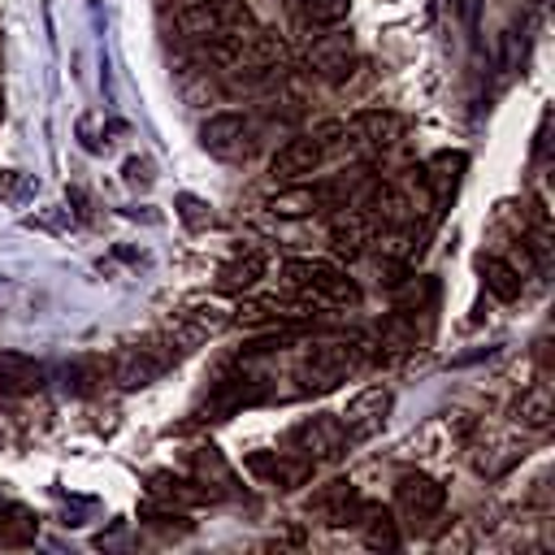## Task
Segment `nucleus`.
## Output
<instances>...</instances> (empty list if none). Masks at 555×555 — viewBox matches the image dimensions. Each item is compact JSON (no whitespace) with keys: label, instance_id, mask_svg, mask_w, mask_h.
Returning a JSON list of instances; mask_svg holds the SVG:
<instances>
[{"label":"nucleus","instance_id":"obj_27","mask_svg":"<svg viewBox=\"0 0 555 555\" xmlns=\"http://www.w3.org/2000/svg\"><path fill=\"white\" fill-rule=\"evenodd\" d=\"M347 13H351V0H304V17L312 26H338L347 22Z\"/></svg>","mask_w":555,"mask_h":555},{"label":"nucleus","instance_id":"obj_24","mask_svg":"<svg viewBox=\"0 0 555 555\" xmlns=\"http://www.w3.org/2000/svg\"><path fill=\"white\" fill-rule=\"evenodd\" d=\"M369 238H373V221H369L360 208L343 212V217L330 225V243H334V251H338V256H356Z\"/></svg>","mask_w":555,"mask_h":555},{"label":"nucleus","instance_id":"obj_28","mask_svg":"<svg viewBox=\"0 0 555 555\" xmlns=\"http://www.w3.org/2000/svg\"><path fill=\"white\" fill-rule=\"evenodd\" d=\"M178 212H182V221H186V225H195V230L212 221L208 204H204V199H195V195H182V199H178Z\"/></svg>","mask_w":555,"mask_h":555},{"label":"nucleus","instance_id":"obj_8","mask_svg":"<svg viewBox=\"0 0 555 555\" xmlns=\"http://www.w3.org/2000/svg\"><path fill=\"white\" fill-rule=\"evenodd\" d=\"M308 512H312L317 520L343 529V525H360V516H364V499H360V490H356L347 477H334V481H325L321 490H312Z\"/></svg>","mask_w":555,"mask_h":555},{"label":"nucleus","instance_id":"obj_20","mask_svg":"<svg viewBox=\"0 0 555 555\" xmlns=\"http://www.w3.org/2000/svg\"><path fill=\"white\" fill-rule=\"evenodd\" d=\"M39 538V516L26 503H4L0 507V551L30 546Z\"/></svg>","mask_w":555,"mask_h":555},{"label":"nucleus","instance_id":"obj_19","mask_svg":"<svg viewBox=\"0 0 555 555\" xmlns=\"http://www.w3.org/2000/svg\"><path fill=\"white\" fill-rule=\"evenodd\" d=\"M351 52H356L351 35L330 30V35H317V39L308 43V65H312L317 74H338V69H347Z\"/></svg>","mask_w":555,"mask_h":555},{"label":"nucleus","instance_id":"obj_12","mask_svg":"<svg viewBox=\"0 0 555 555\" xmlns=\"http://www.w3.org/2000/svg\"><path fill=\"white\" fill-rule=\"evenodd\" d=\"M321 160H325L321 139H317V134H299V139H291V143H282V147L273 152L269 173H273L278 182H299L304 173H317Z\"/></svg>","mask_w":555,"mask_h":555},{"label":"nucleus","instance_id":"obj_10","mask_svg":"<svg viewBox=\"0 0 555 555\" xmlns=\"http://www.w3.org/2000/svg\"><path fill=\"white\" fill-rule=\"evenodd\" d=\"M312 460L295 455V451H251L247 455V473L260 477L264 486H278V490H295L312 477Z\"/></svg>","mask_w":555,"mask_h":555},{"label":"nucleus","instance_id":"obj_13","mask_svg":"<svg viewBox=\"0 0 555 555\" xmlns=\"http://www.w3.org/2000/svg\"><path fill=\"white\" fill-rule=\"evenodd\" d=\"M464 165H468V156H464V152H438V156H429V160H425V169H421V186L429 191L434 212H442V208H447V199L455 195Z\"/></svg>","mask_w":555,"mask_h":555},{"label":"nucleus","instance_id":"obj_22","mask_svg":"<svg viewBox=\"0 0 555 555\" xmlns=\"http://www.w3.org/2000/svg\"><path fill=\"white\" fill-rule=\"evenodd\" d=\"M264 269H269L264 251H243V256H234V260H225L217 269V286L221 291H251L264 278Z\"/></svg>","mask_w":555,"mask_h":555},{"label":"nucleus","instance_id":"obj_9","mask_svg":"<svg viewBox=\"0 0 555 555\" xmlns=\"http://www.w3.org/2000/svg\"><path fill=\"white\" fill-rule=\"evenodd\" d=\"M386 412H390V390H386V386H364V390L338 412V421H343V429H347V442L373 438V434L386 425Z\"/></svg>","mask_w":555,"mask_h":555},{"label":"nucleus","instance_id":"obj_7","mask_svg":"<svg viewBox=\"0 0 555 555\" xmlns=\"http://www.w3.org/2000/svg\"><path fill=\"white\" fill-rule=\"evenodd\" d=\"M286 447H291L295 455L312 460V464H325V460H338V455L347 451V429H343V421H338V416L321 412V416L299 421V425L291 429Z\"/></svg>","mask_w":555,"mask_h":555},{"label":"nucleus","instance_id":"obj_14","mask_svg":"<svg viewBox=\"0 0 555 555\" xmlns=\"http://www.w3.org/2000/svg\"><path fill=\"white\" fill-rule=\"evenodd\" d=\"M147 494H152L156 503H165V507H204V503L217 499L204 481L178 477V473H152V477H147Z\"/></svg>","mask_w":555,"mask_h":555},{"label":"nucleus","instance_id":"obj_18","mask_svg":"<svg viewBox=\"0 0 555 555\" xmlns=\"http://www.w3.org/2000/svg\"><path fill=\"white\" fill-rule=\"evenodd\" d=\"M347 130H356V134H360L364 143H373V147H390V143H399V139H403L408 121H403L399 113H386V108H369V113H356Z\"/></svg>","mask_w":555,"mask_h":555},{"label":"nucleus","instance_id":"obj_16","mask_svg":"<svg viewBox=\"0 0 555 555\" xmlns=\"http://www.w3.org/2000/svg\"><path fill=\"white\" fill-rule=\"evenodd\" d=\"M334 199H338V186H308V182H295V186L269 195V212H278V217H308V212H317V208H325V204H334Z\"/></svg>","mask_w":555,"mask_h":555},{"label":"nucleus","instance_id":"obj_21","mask_svg":"<svg viewBox=\"0 0 555 555\" xmlns=\"http://www.w3.org/2000/svg\"><path fill=\"white\" fill-rule=\"evenodd\" d=\"M512 416L525 425V429H551V421H555V395H551V386H529L516 403H512Z\"/></svg>","mask_w":555,"mask_h":555},{"label":"nucleus","instance_id":"obj_17","mask_svg":"<svg viewBox=\"0 0 555 555\" xmlns=\"http://www.w3.org/2000/svg\"><path fill=\"white\" fill-rule=\"evenodd\" d=\"M191 468H195V481H204L217 499H221V494H243L234 468L225 464V455H221L217 447H195V451H191Z\"/></svg>","mask_w":555,"mask_h":555},{"label":"nucleus","instance_id":"obj_2","mask_svg":"<svg viewBox=\"0 0 555 555\" xmlns=\"http://www.w3.org/2000/svg\"><path fill=\"white\" fill-rule=\"evenodd\" d=\"M256 17L243 0H191L182 13H178V30L186 39H225V35H238V30H251Z\"/></svg>","mask_w":555,"mask_h":555},{"label":"nucleus","instance_id":"obj_3","mask_svg":"<svg viewBox=\"0 0 555 555\" xmlns=\"http://www.w3.org/2000/svg\"><path fill=\"white\" fill-rule=\"evenodd\" d=\"M173 360H178V347H173V343H160V338L126 343V347L113 356V382H117L121 390L152 386V382H156Z\"/></svg>","mask_w":555,"mask_h":555},{"label":"nucleus","instance_id":"obj_29","mask_svg":"<svg viewBox=\"0 0 555 555\" xmlns=\"http://www.w3.org/2000/svg\"><path fill=\"white\" fill-rule=\"evenodd\" d=\"M91 377H95V364H91V360H78V364H69V369H65V386H74L78 395H87V390H91Z\"/></svg>","mask_w":555,"mask_h":555},{"label":"nucleus","instance_id":"obj_11","mask_svg":"<svg viewBox=\"0 0 555 555\" xmlns=\"http://www.w3.org/2000/svg\"><path fill=\"white\" fill-rule=\"evenodd\" d=\"M308 317H312L308 304L264 295V299H247V304H238V312H234L230 321H238V325H247V330H278V325H299V321H308Z\"/></svg>","mask_w":555,"mask_h":555},{"label":"nucleus","instance_id":"obj_1","mask_svg":"<svg viewBox=\"0 0 555 555\" xmlns=\"http://www.w3.org/2000/svg\"><path fill=\"white\" fill-rule=\"evenodd\" d=\"M282 278L291 291H299L304 299H321V304H360V286L330 260H286Z\"/></svg>","mask_w":555,"mask_h":555},{"label":"nucleus","instance_id":"obj_4","mask_svg":"<svg viewBox=\"0 0 555 555\" xmlns=\"http://www.w3.org/2000/svg\"><path fill=\"white\" fill-rule=\"evenodd\" d=\"M360 369V347L351 343H312L308 356L299 360V390H334Z\"/></svg>","mask_w":555,"mask_h":555},{"label":"nucleus","instance_id":"obj_25","mask_svg":"<svg viewBox=\"0 0 555 555\" xmlns=\"http://www.w3.org/2000/svg\"><path fill=\"white\" fill-rule=\"evenodd\" d=\"M230 308H221V304H191L186 312H182V325H186V343H195V338H204V334H217V330H225L230 325Z\"/></svg>","mask_w":555,"mask_h":555},{"label":"nucleus","instance_id":"obj_6","mask_svg":"<svg viewBox=\"0 0 555 555\" xmlns=\"http://www.w3.org/2000/svg\"><path fill=\"white\" fill-rule=\"evenodd\" d=\"M199 143L217 160H247L256 152V121L247 113H212L199 126Z\"/></svg>","mask_w":555,"mask_h":555},{"label":"nucleus","instance_id":"obj_23","mask_svg":"<svg viewBox=\"0 0 555 555\" xmlns=\"http://www.w3.org/2000/svg\"><path fill=\"white\" fill-rule=\"evenodd\" d=\"M477 269H481V278H486V291H490L494 299H503V304L520 299V286H525V278H520V269H516V264H507L503 256H481V260H477Z\"/></svg>","mask_w":555,"mask_h":555},{"label":"nucleus","instance_id":"obj_5","mask_svg":"<svg viewBox=\"0 0 555 555\" xmlns=\"http://www.w3.org/2000/svg\"><path fill=\"white\" fill-rule=\"evenodd\" d=\"M395 507H399V516H403L408 529L425 533V529L442 516L447 490H442L429 473H403V477L395 481Z\"/></svg>","mask_w":555,"mask_h":555},{"label":"nucleus","instance_id":"obj_15","mask_svg":"<svg viewBox=\"0 0 555 555\" xmlns=\"http://www.w3.org/2000/svg\"><path fill=\"white\" fill-rule=\"evenodd\" d=\"M48 382V364L26 351H0V395H35Z\"/></svg>","mask_w":555,"mask_h":555},{"label":"nucleus","instance_id":"obj_26","mask_svg":"<svg viewBox=\"0 0 555 555\" xmlns=\"http://www.w3.org/2000/svg\"><path fill=\"white\" fill-rule=\"evenodd\" d=\"M360 525H364V546H373V551H395L399 546V529H395V516L386 507L364 503Z\"/></svg>","mask_w":555,"mask_h":555}]
</instances>
